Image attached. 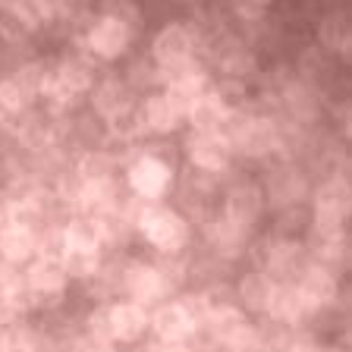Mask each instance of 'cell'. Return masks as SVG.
Here are the masks:
<instances>
[{
	"mask_svg": "<svg viewBox=\"0 0 352 352\" xmlns=\"http://www.w3.org/2000/svg\"><path fill=\"white\" fill-rule=\"evenodd\" d=\"M41 73H44L41 63H29V66H22L19 73H16L13 82L22 88V95L32 98V95H38V82H41Z\"/></svg>",
	"mask_w": 352,
	"mask_h": 352,
	"instance_id": "cell-28",
	"label": "cell"
},
{
	"mask_svg": "<svg viewBox=\"0 0 352 352\" xmlns=\"http://www.w3.org/2000/svg\"><path fill=\"white\" fill-rule=\"evenodd\" d=\"M349 16L343 10H333L327 13L321 22H318V41H321L324 51H337L346 54L349 51Z\"/></svg>",
	"mask_w": 352,
	"mask_h": 352,
	"instance_id": "cell-20",
	"label": "cell"
},
{
	"mask_svg": "<svg viewBox=\"0 0 352 352\" xmlns=\"http://www.w3.org/2000/svg\"><path fill=\"white\" fill-rule=\"evenodd\" d=\"M274 142H277V135H274V126L267 120H249V123H242L236 129L230 145H236L249 157H264V154L274 151Z\"/></svg>",
	"mask_w": 352,
	"mask_h": 352,
	"instance_id": "cell-15",
	"label": "cell"
},
{
	"mask_svg": "<svg viewBox=\"0 0 352 352\" xmlns=\"http://www.w3.org/2000/svg\"><path fill=\"white\" fill-rule=\"evenodd\" d=\"M126 293L139 305L157 302L164 296V274L157 267H151V264H132L126 271Z\"/></svg>",
	"mask_w": 352,
	"mask_h": 352,
	"instance_id": "cell-14",
	"label": "cell"
},
{
	"mask_svg": "<svg viewBox=\"0 0 352 352\" xmlns=\"http://www.w3.org/2000/svg\"><path fill=\"white\" fill-rule=\"evenodd\" d=\"M135 113V123H139L142 132H154V135H167V132L176 129L179 123V113L170 107V101L164 95H148L139 101V107L132 110Z\"/></svg>",
	"mask_w": 352,
	"mask_h": 352,
	"instance_id": "cell-11",
	"label": "cell"
},
{
	"mask_svg": "<svg viewBox=\"0 0 352 352\" xmlns=\"http://www.w3.org/2000/svg\"><path fill=\"white\" fill-rule=\"evenodd\" d=\"M38 98H44L51 107H66V104L73 101V91L60 82L57 69H44L41 82H38Z\"/></svg>",
	"mask_w": 352,
	"mask_h": 352,
	"instance_id": "cell-25",
	"label": "cell"
},
{
	"mask_svg": "<svg viewBox=\"0 0 352 352\" xmlns=\"http://www.w3.org/2000/svg\"><path fill=\"white\" fill-rule=\"evenodd\" d=\"M19 142L29 151H44L51 145V126L44 123L41 117H29L25 123H19Z\"/></svg>",
	"mask_w": 352,
	"mask_h": 352,
	"instance_id": "cell-26",
	"label": "cell"
},
{
	"mask_svg": "<svg viewBox=\"0 0 352 352\" xmlns=\"http://www.w3.org/2000/svg\"><path fill=\"white\" fill-rule=\"evenodd\" d=\"M139 230L145 233V239L151 242L157 252L164 255H176L189 245V220L173 208H161V205H148L139 217Z\"/></svg>",
	"mask_w": 352,
	"mask_h": 352,
	"instance_id": "cell-1",
	"label": "cell"
},
{
	"mask_svg": "<svg viewBox=\"0 0 352 352\" xmlns=\"http://www.w3.org/2000/svg\"><path fill=\"white\" fill-rule=\"evenodd\" d=\"M264 211V192L258 183H236L227 192V201H223V214L233 227L249 230L252 223H258Z\"/></svg>",
	"mask_w": 352,
	"mask_h": 352,
	"instance_id": "cell-6",
	"label": "cell"
},
{
	"mask_svg": "<svg viewBox=\"0 0 352 352\" xmlns=\"http://www.w3.org/2000/svg\"><path fill=\"white\" fill-rule=\"evenodd\" d=\"M10 220H16V208H13V198L7 192H0V227H7Z\"/></svg>",
	"mask_w": 352,
	"mask_h": 352,
	"instance_id": "cell-29",
	"label": "cell"
},
{
	"mask_svg": "<svg viewBox=\"0 0 352 352\" xmlns=\"http://www.w3.org/2000/svg\"><path fill=\"white\" fill-rule=\"evenodd\" d=\"M242 3H249V7H258V10H264L271 0H242Z\"/></svg>",
	"mask_w": 352,
	"mask_h": 352,
	"instance_id": "cell-30",
	"label": "cell"
},
{
	"mask_svg": "<svg viewBox=\"0 0 352 352\" xmlns=\"http://www.w3.org/2000/svg\"><path fill=\"white\" fill-rule=\"evenodd\" d=\"M91 107H95L104 120H113V117H120V113H126V110H132L129 88H126V82L104 79L101 85L91 91Z\"/></svg>",
	"mask_w": 352,
	"mask_h": 352,
	"instance_id": "cell-18",
	"label": "cell"
},
{
	"mask_svg": "<svg viewBox=\"0 0 352 352\" xmlns=\"http://www.w3.org/2000/svg\"><path fill=\"white\" fill-rule=\"evenodd\" d=\"M148 324H151L154 333L161 340H167V343H179V340H186L192 330H195V318H192V311L183 302H164L151 315Z\"/></svg>",
	"mask_w": 352,
	"mask_h": 352,
	"instance_id": "cell-10",
	"label": "cell"
},
{
	"mask_svg": "<svg viewBox=\"0 0 352 352\" xmlns=\"http://www.w3.org/2000/svg\"><path fill=\"white\" fill-rule=\"evenodd\" d=\"M38 252V236L29 223L10 220L7 227H0V255L10 264H25Z\"/></svg>",
	"mask_w": 352,
	"mask_h": 352,
	"instance_id": "cell-12",
	"label": "cell"
},
{
	"mask_svg": "<svg viewBox=\"0 0 352 352\" xmlns=\"http://www.w3.org/2000/svg\"><path fill=\"white\" fill-rule=\"evenodd\" d=\"M104 315H107L110 340H117V343H132V340H139L148 330L145 305H139V302H132V299L110 305Z\"/></svg>",
	"mask_w": 352,
	"mask_h": 352,
	"instance_id": "cell-9",
	"label": "cell"
},
{
	"mask_svg": "<svg viewBox=\"0 0 352 352\" xmlns=\"http://www.w3.org/2000/svg\"><path fill=\"white\" fill-rule=\"evenodd\" d=\"M25 283H29V289L38 296H60L66 289V283H69V277H66L63 264H60L57 258H41V261H35L29 267Z\"/></svg>",
	"mask_w": 352,
	"mask_h": 352,
	"instance_id": "cell-16",
	"label": "cell"
},
{
	"mask_svg": "<svg viewBox=\"0 0 352 352\" xmlns=\"http://www.w3.org/2000/svg\"><path fill=\"white\" fill-rule=\"evenodd\" d=\"M186 120L192 123L195 132H220L223 123L230 120V107L220 101L217 91H201L192 101V107L186 110Z\"/></svg>",
	"mask_w": 352,
	"mask_h": 352,
	"instance_id": "cell-13",
	"label": "cell"
},
{
	"mask_svg": "<svg viewBox=\"0 0 352 352\" xmlns=\"http://www.w3.org/2000/svg\"><path fill=\"white\" fill-rule=\"evenodd\" d=\"M57 261L63 264V271H66V277H69V280H85V277H91V274L98 271L101 258H98V252L63 249V255H60Z\"/></svg>",
	"mask_w": 352,
	"mask_h": 352,
	"instance_id": "cell-23",
	"label": "cell"
},
{
	"mask_svg": "<svg viewBox=\"0 0 352 352\" xmlns=\"http://www.w3.org/2000/svg\"><path fill=\"white\" fill-rule=\"evenodd\" d=\"M85 44H88V51L95 54L98 60H107V63H113V60H120L126 51H129L132 29H129V25H123V22H117V19L98 16V19L88 25Z\"/></svg>",
	"mask_w": 352,
	"mask_h": 352,
	"instance_id": "cell-4",
	"label": "cell"
},
{
	"mask_svg": "<svg viewBox=\"0 0 352 352\" xmlns=\"http://www.w3.org/2000/svg\"><path fill=\"white\" fill-rule=\"evenodd\" d=\"M296 289H299V299L305 305V311H318V308H327L330 302L337 299V277L324 264H311V267L302 271Z\"/></svg>",
	"mask_w": 352,
	"mask_h": 352,
	"instance_id": "cell-8",
	"label": "cell"
},
{
	"mask_svg": "<svg viewBox=\"0 0 352 352\" xmlns=\"http://www.w3.org/2000/svg\"><path fill=\"white\" fill-rule=\"evenodd\" d=\"M54 69H57L60 82L73 91V98L88 91V88H95V69H91V63H88L85 57H66V60H60V66H54Z\"/></svg>",
	"mask_w": 352,
	"mask_h": 352,
	"instance_id": "cell-21",
	"label": "cell"
},
{
	"mask_svg": "<svg viewBox=\"0 0 352 352\" xmlns=\"http://www.w3.org/2000/svg\"><path fill=\"white\" fill-rule=\"evenodd\" d=\"M346 217H349V186L346 179H330L315 192V227L311 230L346 233Z\"/></svg>",
	"mask_w": 352,
	"mask_h": 352,
	"instance_id": "cell-3",
	"label": "cell"
},
{
	"mask_svg": "<svg viewBox=\"0 0 352 352\" xmlns=\"http://www.w3.org/2000/svg\"><path fill=\"white\" fill-rule=\"evenodd\" d=\"M267 315L274 321H283V324H293L305 315V305L299 299V289L296 286H274V296L267 302Z\"/></svg>",
	"mask_w": 352,
	"mask_h": 352,
	"instance_id": "cell-22",
	"label": "cell"
},
{
	"mask_svg": "<svg viewBox=\"0 0 352 352\" xmlns=\"http://www.w3.org/2000/svg\"><path fill=\"white\" fill-rule=\"evenodd\" d=\"M170 183H173V170H170L167 161L154 157V154H145L129 167V186L132 192L145 201H157V198L167 195Z\"/></svg>",
	"mask_w": 352,
	"mask_h": 352,
	"instance_id": "cell-5",
	"label": "cell"
},
{
	"mask_svg": "<svg viewBox=\"0 0 352 352\" xmlns=\"http://www.w3.org/2000/svg\"><path fill=\"white\" fill-rule=\"evenodd\" d=\"M29 98L22 95V88L13 79H0V123H16L25 110Z\"/></svg>",
	"mask_w": 352,
	"mask_h": 352,
	"instance_id": "cell-24",
	"label": "cell"
},
{
	"mask_svg": "<svg viewBox=\"0 0 352 352\" xmlns=\"http://www.w3.org/2000/svg\"><path fill=\"white\" fill-rule=\"evenodd\" d=\"M63 249H82V252H98L104 242V233H101V223L98 217H73L69 223L63 227Z\"/></svg>",
	"mask_w": 352,
	"mask_h": 352,
	"instance_id": "cell-19",
	"label": "cell"
},
{
	"mask_svg": "<svg viewBox=\"0 0 352 352\" xmlns=\"http://www.w3.org/2000/svg\"><path fill=\"white\" fill-rule=\"evenodd\" d=\"M230 139H223L220 132H195L189 139V157L205 173H223L230 164Z\"/></svg>",
	"mask_w": 352,
	"mask_h": 352,
	"instance_id": "cell-7",
	"label": "cell"
},
{
	"mask_svg": "<svg viewBox=\"0 0 352 352\" xmlns=\"http://www.w3.org/2000/svg\"><path fill=\"white\" fill-rule=\"evenodd\" d=\"M274 277L264 271H249L236 286V296H239V305L245 311H267V302L274 296Z\"/></svg>",
	"mask_w": 352,
	"mask_h": 352,
	"instance_id": "cell-17",
	"label": "cell"
},
{
	"mask_svg": "<svg viewBox=\"0 0 352 352\" xmlns=\"http://www.w3.org/2000/svg\"><path fill=\"white\" fill-rule=\"evenodd\" d=\"M101 16L135 29L142 22V7H139V0H101Z\"/></svg>",
	"mask_w": 352,
	"mask_h": 352,
	"instance_id": "cell-27",
	"label": "cell"
},
{
	"mask_svg": "<svg viewBox=\"0 0 352 352\" xmlns=\"http://www.w3.org/2000/svg\"><path fill=\"white\" fill-rule=\"evenodd\" d=\"M192 54H195V41H192V32L186 29L183 22H167L151 38L154 63L161 66V69H167V73H176L186 63H192Z\"/></svg>",
	"mask_w": 352,
	"mask_h": 352,
	"instance_id": "cell-2",
	"label": "cell"
}]
</instances>
